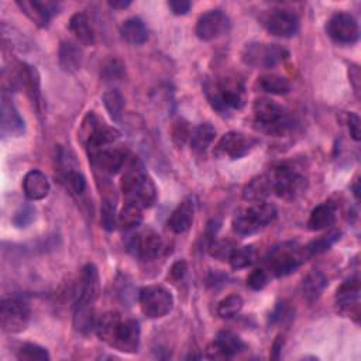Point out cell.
<instances>
[{"label":"cell","mask_w":361,"mask_h":361,"mask_svg":"<svg viewBox=\"0 0 361 361\" xmlns=\"http://www.w3.org/2000/svg\"><path fill=\"white\" fill-rule=\"evenodd\" d=\"M350 82L353 84L354 92L358 93V91H360V71H358V67H355V66L350 68Z\"/></svg>","instance_id":"cell-52"},{"label":"cell","mask_w":361,"mask_h":361,"mask_svg":"<svg viewBox=\"0 0 361 361\" xmlns=\"http://www.w3.org/2000/svg\"><path fill=\"white\" fill-rule=\"evenodd\" d=\"M256 249L253 246H245L240 249H234L229 263L234 270H242L250 267L256 261Z\"/></svg>","instance_id":"cell-38"},{"label":"cell","mask_w":361,"mask_h":361,"mask_svg":"<svg viewBox=\"0 0 361 361\" xmlns=\"http://www.w3.org/2000/svg\"><path fill=\"white\" fill-rule=\"evenodd\" d=\"M118 137H120V133L116 129L105 126L102 123L99 129L95 132V135L92 136V139L89 140V143L86 144V147L91 150V154H92L95 151L106 148L107 146L114 143Z\"/></svg>","instance_id":"cell-35"},{"label":"cell","mask_w":361,"mask_h":361,"mask_svg":"<svg viewBox=\"0 0 361 361\" xmlns=\"http://www.w3.org/2000/svg\"><path fill=\"white\" fill-rule=\"evenodd\" d=\"M187 271H188L187 261H185V260H179V261H176V263L171 267V270H169V278H171L172 281H180V279H183V278L185 277Z\"/></svg>","instance_id":"cell-51"},{"label":"cell","mask_w":361,"mask_h":361,"mask_svg":"<svg viewBox=\"0 0 361 361\" xmlns=\"http://www.w3.org/2000/svg\"><path fill=\"white\" fill-rule=\"evenodd\" d=\"M230 29L231 22L226 13L222 10H210L199 17L195 33L202 41H213L227 34Z\"/></svg>","instance_id":"cell-11"},{"label":"cell","mask_w":361,"mask_h":361,"mask_svg":"<svg viewBox=\"0 0 361 361\" xmlns=\"http://www.w3.org/2000/svg\"><path fill=\"white\" fill-rule=\"evenodd\" d=\"M256 140L237 132L226 133L217 143L215 153L220 157H227L231 160H238L247 155L256 146Z\"/></svg>","instance_id":"cell-13"},{"label":"cell","mask_w":361,"mask_h":361,"mask_svg":"<svg viewBox=\"0 0 361 361\" xmlns=\"http://www.w3.org/2000/svg\"><path fill=\"white\" fill-rule=\"evenodd\" d=\"M194 217H195V202L192 198H187L172 212L168 220V226L176 234L185 233L192 226Z\"/></svg>","instance_id":"cell-23"},{"label":"cell","mask_w":361,"mask_h":361,"mask_svg":"<svg viewBox=\"0 0 361 361\" xmlns=\"http://www.w3.org/2000/svg\"><path fill=\"white\" fill-rule=\"evenodd\" d=\"M360 117L355 113H348L347 116V125H348V132L353 140L360 141L361 139V126H360Z\"/></svg>","instance_id":"cell-49"},{"label":"cell","mask_w":361,"mask_h":361,"mask_svg":"<svg viewBox=\"0 0 361 361\" xmlns=\"http://www.w3.org/2000/svg\"><path fill=\"white\" fill-rule=\"evenodd\" d=\"M59 67L66 72H77L82 66V51L72 41H63L58 49Z\"/></svg>","instance_id":"cell-24"},{"label":"cell","mask_w":361,"mask_h":361,"mask_svg":"<svg viewBox=\"0 0 361 361\" xmlns=\"http://www.w3.org/2000/svg\"><path fill=\"white\" fill-rule=\"evenodd\" d=\"M129 250L137 259L143 261H151L155 260L164 250V242L160 234H157L155 231L146 230L143 233L133 236L129 245Z\"/></svg>","instance_id":"cell-14"},{"label":"cell","mask_w":361,"mask_h":361,"mask_svg":"<svg viewBox=\"0 0 361 361\" xmlns=\"http://www.w3.org/2000/svg\"><path fill=\"white\" fill-rule=\"evenodd\" d=\"M20 10L38 27H48L54 15L58 13V3L55 2H41V0H19L16 3Z\"/></svg>","instance_id":"cell-17"},{"label":"cell","mask_w":361,"mask_h":361,"mask_svg":"<svg viewBox=\"0 0 361 361\" xmlns=\"http://www.w3.org/2000/svg\"><path fill=\"white\" fill-rule=\"evenodd\" d=\"M100 222L103 229L107 231L114 230L117 224V215L114 212V205L107 199H105L100 206Z\"/></svg>","instance_id":"cell-44"},{"label":"cell","mask_w":361,"mask_h":361,"mask_svg":"<svg viewBox=\"0 0 361 361\" xmlns=\"http://www.w3.org/2000/svg\"><path fill=\"white\" fill-rule=\"evenodd\" d=\"M130 5H132L130 0H113V2H109V6L116 10H125Z\"/></svg>","instance_id":"cell-53"},{"label":"cell","mask_w":361,"mask_h":361,"mask_svg":"<svg viewBox=\"0 0 361 361\" xmlns=\"http://www.w3.org/2000/svg\"><path fill=\"white\" fill-rule=\"evenodd\" d=\"M264 27L275 37L289 38L299 31V19L289 10H271L264 17Z\"/></svg>","instance_id":"cell-15"},{"label":"cell","mask_w":361,"mask_h":361,"mask_svg":"<svg viewBox=\"0 0 361 361\" xmlns=\"http://www.w3.org/2000/svg\"><path fill=\"white\" fill-rule=\"evenodd\" d=\"M49 180L38 169H31L26 174L23 179V191L27 199L30 201H41L48 197L49 194Z\"/></svg>","instance_id":"cell-22"},{"label":"cell","mask_w":361,"mask_h":361,"mask_svg":"<svg viewBox=\"0 0 361 361\" xmlns=\"http://www.w3.org/2000/svg\"><path fill=\"white\" fill-rule=\"evenodd\" d=\"M243 298L240 295H229L224 299H222L217 305V315L223 319L234 318L240 311L243 309Z\"/></svg>","instance_id":"cell-37"},{"label":"cell","mask_w":361,"mask_h":361,"mask_svg":"<svg viewBox=\"0 0 361 361\" xmlns=\"http://www.w3.org/2000/svg\"><path fill=\"white\" fill-rule=\"evenodd\" d=\"M326 30L329 37L339 44L351 45L357 43L360 37L358 23L350 13H336L332 16Z\"/></svg>","instance_id":"cell-12"},{"label":"cell","mask_w":361,"mask_h":361,"mask_svg":"<svg viewBox=\"0 0 361 361\" xmlns=\"http://www.w3.org/2000/svg\"><path fill=\"white\" fill-rule=\"evenodd\" d=\"M17 358L23 361H47L49 360V354L47 348L41 347L40 344L26 343L20 347L17 353Z\"/></svg>","instance_id":"cell-40"},{"label":"cell","mask_w":361,"mask_h":361,"mask_svg":"<svg viewBox=\"0 0 361 361\" xmlns=\"http://www.w3.org/2000/svg\"><path fill=\"white\" fill-rule=\"evenodd\" d=\"M34 219H36V209L31 206H24L15 215L13 223L17 227H27L34 222Z\"/></svg>","instance_id":"cell-46"},{"label":"cell","mask_w":361,"mask_h":361,"mask_svg":"<svg viewBox=\"0 0 361 361\" xmlns=\"http://www.w3.org/2000/svg\"><path fill=\"white\" fill-rule=\"evenodd\" d=\"M0 128H2L3 137H19L26 129L23 117L13 105L12 99L6 95L2 96V122H0Z\"/></svg>","instance_id":"cell-19"},{"label":"cell","mask_w":361,"mask_h":361,"mask_svg":"<svg viewBox=\"0 0 361 361\" xmlns=\"http://www.w3.org/2000/svg\"><path fill=\"white\" fill-rule=\"evenodd\" d=\"M216 130L210 123L199 125L192 133H191V148L197 154L205 153L212 141L215 140Z\"/></svg>","instance_id":"cell-33"},{"label":"cell","mask_w":361,"mask_h":361,"mask_svg":"<svg viewBox=\"0 0 361 361\" xmlns=\"http://www.w3.org/2000/svg\"><path fill=\"white\" fill-rule=\"evenodd\" d=\"M308 259L311 257L304 246H299L295 242H286L274 247L267 256L266 263L268 270L281 278L295 272Z\"/></svg>","instance_id":"cell-5"},{"label":"cell","mask_w":361,"mask_h":361,"mask_svg":"<svg viewBox=\"0 0 361 361\" xmlns=\"http://www.w3.org/2000/svg\"><path fill=\"white\" fill-rule=\"evenodd\" d=\"M120 34L122 37L133 44V45H140L144 44L148 38V31L144 24V22L139 17H132L123 22V24L120 26Z\"/></svg>","instance_id":"cell-28"},{"label":"cell","mask_w":361,"mask_h":361,"mask_svg":"<svg viewBox=\"0 0 361 361\" xmlns=\"http://www.w3.org/2000/svg\"><path fill=\"white\" fill-rule=\"evenodd\" d=\"M96 326L95 304L75 302L74 309V328L81 335H89Z\"/></svg>","instance_id":"cell-27"},{"label":"cell","mask_w":361,"mask_h":361,"mask_svg":"<svg viewBox=\"0 0 361 361\" xmlns=\"http://www.w3.org/2000/svg\"><path fill=\"white\" fill-rule=\"evenodd\" d=\"M191 137V130L188 128L187 123H176V126L174 128V132H172V139L174 141L178 144V146H183L187 139Z\"/></svg>","instance_id":"cell-48"},{"label":"cell","mask_w":361,"mask_h":361,"mask_svg":"<svg viewBox=\"0 0 361 361\" xmlns=\"http://www.w3.org/2000/svg\"><path fill=\"white\" fill-rule=\"evenodd\" d=\"M126 67L117 58H107L100 67V77L105 81H117L125 77Z\"/></svg>","instance_id":"cell-39"},{"label":"cell","mask_w":361,"mask_h":361,"mask_svg":"<svg viewBox=\"0 0 361 361\" xmlns=\"http://www.w3.org/2000/svg\"><path fill=\"white\" fill-rule=\"evenodd\" d=\"M326 286H328V278L325 277L323 272L321 271L309 272L302 282V292L305 299L309 304H314L315 300L321 298Z\"/></svg>","instance_id":"cell-30"},{"label":"cell","mask_w":361,"mask_h":361,"mask_svg":"<svg viewBox=\"0 0 361 361\" xmlns=\"http://www.w3.org/2000/svg\"><path fill=\"white\" fill-rule=\"evenodd\" d=\"M271 194H272L271 180H270L268 174H266V175H260L250 180L243 191V198L252 203L266 202V199Z\"/></svg>","instance_id":"cell-26"},{"label":"cell","mask_w":361,"mask_h":361,"mask_svg":"<svg viewBox=\"0 0 361 361\" xmlns=\"http://www.w3.org/2000/svg\"><path fill=\"white\" fill-rule=\"evenodd\" d=\"M339 237H340V233H339V231H332V233H329V234H326V236H322L321 238L315 240V242L309 243L308 246H305V249H307L309 257L318 256V254H321V253L329 250V249L335 245L336 240H339Z\"/></svg>","instance_id":"cell-41"},{"label":"cell","mask_w":361,"mask_h":361,"mask_svg":"<svg viewBox=\"0 0 361 361\" xmlns=\"http://www.w3.org/2000/svg\"><path fill=\"white\" fill-rule=\"evenodd\" d=\"M289 56L286 48L278 44H267V43H250L245 47L242 52L243 63L252 68H275L282 64Z\"/></svg>","instance_id":"cell-7"},{"label":"cell","mask_w":361,"mask_h":361,"mask_svg":"<svg viewBox=\"0 0 361 361\" xmlns=\"http://www.w3.org/2000/svg\"><path fill=\"white\" fill-rule=\"evenodd\" d=\"M102 100H103V105H105L109 116L114 120V122H118V120L122 118L125 105H126L123 95L116 89H112V91H107L103 93Z\"/></svg>","instance_id":"cell-36"},{"label":"cell","mask_w":361,"mask_h":361,"mask_svg":"<svg viewBox=\"0 0 361 361\" xmlns=\"http://www.w3.org/2000/svg\"><path fill=\"white\" fill-rule=\"evenodd\" d=\"M123 195L143 208H151L157 201V188L154 180L146 174L139 160H133L120 183Z\"/></svg>","instance_id":"cell-3"},{"label":"cell","mask_w":361,"mask_h":361,"mask_svg":"<svg viewBox=\"0 0 361 361\" xmlns=\"http://www.w3.org/2000/svg\"><path fill=\"white\" fill-rule=\"evenodd\" d=\"M93 164L103 172L114 175L122 169L128 161V154L118 148H103L91 154Z\"/></svg>","instance_id":"cell-21"},{"label":"cell","mask_w":361,"mask_h":361,"mask_svg":"<svg viewBox=\"0 0 361 361\" xmlns=\"http://www.w3.org/2000/svg\"><path fill=\"white\" fill-rule=\"evenodd\" d=\"M67 179H68L71 190H72L75 194L81 195V194L85 192V190H86V179H85V176H84L81 172H78V171H70V172L67 174Z\"/></svg>","instance_id":"cell-47"},{"label":"cell","mask_w":361,"mask_h":361,"mask_svg":"<svg viewBox=\"0 0 361 361\" xmlns=\"http://www.w3.org/2000/svg\"><path fill=\"white\" fill-rule=\"evenodd\" d=\"M282 344H284L282 337H278L272 346V358H279V351L282 350Z\"/></svg>","instance_id":"cell-54"},{"label":"cell","mask_w":361,"mask_h":361,"mask_svg":"<svg viewBox=\"0 0 361 361\" xmlns=\"http://www.w3.org/2000/svg\"><path fill=\"white\" fill-rule=\"evenodd\" d=\"M99 296V272L93 264H86L82 268L78 289L77 302L95 304Z\"/></svg>","instance_id":"cell-20"},{"label":"cell","mask_w":361,"mask_h":361,"mask_svg":"<svg viewBox=\"0 0 361 361\" xmlns=\"http://www.w3.org/2000/svg\"><path fill=\"white\" fill-rule=\"evenodd\" d=\"M277 217V209L274 205L268 202H256L252 206L240 210L233 217V230L238 236H250L254 234L270 223H272Z\"/></svg>","instance_id":"cell-6"},{"label":"cell","mask_w":361,"mask_h":361,"mask_svg":"<svg viewBox=\"0 0 361 361\" xmlns=\"http://www.w3.org/2000/svg\"><path fill=\"white\" fill-rule=\"evenodd\" d=\"M168 8L174 15L184 16L191 10L192 3L188 2V0H171V2H168Z\"/></svg>","instance_id":"cell-50"},{"label":"cell","mask_w":361,"mask_h":361,"mask_svg":"<svg viewBox=\"0 0 361 361\" xmlns=\"http://www.w3.org/2000/svg\"><path fill=\"white\" fill-rule=\"evenodd\" d=\"M358 299H360V282L357 278L343 282L337 289L336 304L339 309L347 316L358 318L360 315Z\"/></svg>","instance_id":"cell-18"},{"label":"cell","mask_w":361,"mask_h":361,"mask_svg":"<svg viewBox=\"0 0 361 361\" xmlns=\"http://www.w3.org/2000/svg\"><path fill=\"white\" fill-rule=\"evenodd\" d=\"M70 30L84 45H93L95 34L85 13H77L70 20Z\"/></svg>","instance_id":"cell-32"},{"label":"cell","mask_w":361,"mask_h":361,"mask_svg":"<svg viewBox=\"0 0 361 361\" xmlns=\"http://www.w3.org/2000/svg\"><path fill=\"white\" fill-rule=\"evenodd\" d=\"M337 217V209L336 205L332 202H325L316 206L308 220V227L314 231L325 230L335 224Z\"/></svg>","instance_id":"cell-25"},{"label":"cell","mask_w":361,"mask_h":361,"mask_svg":"<svg viewBox=\"0 0 361 361\" xmlns=\"http://www.w3.org/2000/svg\"><path fill=\"white\" fill-rule=\"evenodd\" d=\"M99 126H100L99 118L95 116L93 112H89V113L86 114V117L84 118L81 130H79V139H81V141H82L85 146L89 143V140L92 139V136L95 135V132L99 129Z\"/></svg>","instance_id":"cell-43"},{"label":"cell","mask_w":361,"mask_h":361,"mask_svg":"<svg viewBox=\"0 0 361 361\" xmlns=\"http://www.w3.org/2000/svg\"><path fill=\"white\" fill-rule=\"evenodd\" d=\"M257 85L263 92L271 95H286L291 91L289 81L275 74H267L260 77Z\"/></svg>","instance_id":"cell-34"},{"label":"cell","mask_w":361,"mask_h":361,"mask_svg":"<svg viewBox=\"0 0 361 361\" xmlns=\"http://www.w3.org/2000/svg\"><path fill=\"white\" fill-rule=\"evenodd\" d=\"M118 351L136 353L140 346V325L135 319H120L107 343Z\"/></svg>","instance_id":"cell-10"},{"label":"cell","mask_w":361,"mask_h":361,"mask_svg":"<svg viewBox=\"0 0 361 361\" xmlns=\"http://www.w3.org/2000/svg\"><path fill=\"white\" fill-rule=\"evenodd\" d=\"M143 206L133 201H128L122 210L117 215V224L120 229L123 230H130L141 224L143 222Z\"/></svg>","instance_id":"cell-31"},{"label":"cell","mask_w":361,"mask_h":361,"mask_svg":"<svg viewBox=\"0 0 361 361\" xmlns=\"http://www.w3.org/2000/svg\"><path fill=\"white\" fill-rule=\"evenodd\" d=\"M242 350H245V343L242 339L230 330H222L206 347V357L210 360H227Z\"/></svg>","instance_id":"cell-16"},{"label":"cell","mask_w":361,"mask_h":361,"mask_svg":"<svg viewBox=\"0 0 361 361\" xmlns=\"http://www.w3.org/2000/svg\"><path fill=\"white\" fill-rule=\"evenodd\" d=\"M272 194L284 201H295L308 188V179L305 174L296 165L284 162L274 167L268 172Z\"/></svg>","instance_id":"cell-4"},{"label":"cell","mask_w":361,"mask_h":361,"mask_svg":"<svg viewBox=\"0 0 361 361\" xmlns=\"http://www.w3.org/2000/svg\"><path fill=\"white\" fill-rule=\"evenodd\" d=\"M254 128L267 136L282 137L292 128V116L277 102L261 98L253 106Z\"/></svg>","instance_id":"cell-2"},{"label":"cell","mask_w":361,"mask_h":361,"mask_svg":"<svg viewBox=\"0 0 361 361\" xmlns=\"http://www.w3.org/2000/svg\"><path fill=\"white\" fill-rule=\"evenodd\" d=\"M139 304L147 318L158 319L164 318L172 311L174 298L167 288L160 285H150L140 291Z\"/></svg>","instance_id":"cell-8"},{"label":"cell","mask_w":361,"mask_h":361,"mask_svg":"<svg viewBox=\"0 0 361 361\" xmlns=\"http://www.w3.org/2000/svg\"><path fill=\"white\" fill-rule=\"evenodd\" d=\"M268 284V274L263 268L254 270L247 278V286L253 291H261Z\"/></svg>","instance_id":"cell-45"},{"label":"cell","mask_w":361,"mask_h":361,"mask_svg":"<svg viewBox=\"0 0 361 361\" xmlns=\"http://www.w3.org/2000/svg\"><path fill=\"white\" fill-rule=\"evenodd\" d=\"M30 308L17 298L5 299L0 308V323L2 330L9 335H17L27 329L30 323Z\"/></svg>","instance_id":"cell-9"},{"label":"cell","mask_w":361,"mask_h":361,"mask_svg":"<svg viewBox=\"0 0 361 361\" xmlns=\"http://www.w3.org/2000/svg\"><path fill=\"white\" fill-rule=\"evenodd\" d=\"M205 95L210 106L219 113L243 109L247 102L245 82L236 77H220L205 84Z\"/></svg>","instance_id":"cell-1"},{"label":"cell","mask_w":361,"mask_h":361,"mask_svg":"<svg viewBox=\"0 0 361 361\" xmlns=\"http://www.w3.org/2000/svg\"><path fill=\"white\" fill-rule=\"evenodd\" d=\"M234 245L229 240H215L212 245L209 246V253L212 257L220 260V261H229L233 252H234Z\"/></svg>","instance_id":"cell-42"},{"label":"cell","mask_w":361,"mask_h":361,"mask_svg":"<svg viewBox=\"0 0 361 361\" xmlns=\"http://www.w3.org/2000/svg\"><path fill=\"white\" fill-rule=\"evenodd\" d=\"M19 81L20 84L26 88L30 99L33 100V103L40 109L41 106V91H40V77L38 72L34 67L22 66L20 74H19Z\"/></svg>","instance_id":"cell-29"}]
</instances>
